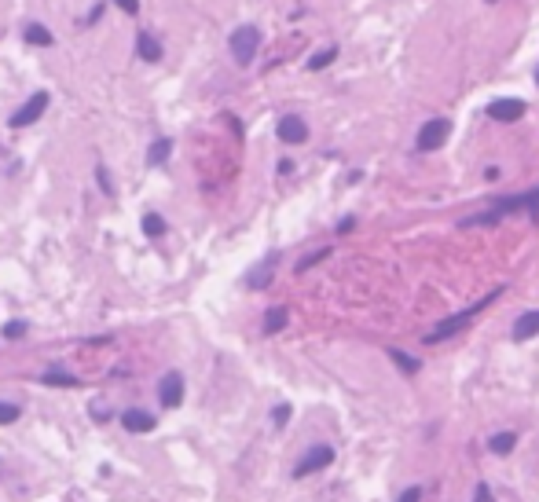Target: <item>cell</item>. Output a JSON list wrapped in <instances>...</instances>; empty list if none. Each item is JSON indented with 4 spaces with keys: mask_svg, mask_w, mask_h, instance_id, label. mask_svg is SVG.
<instances>
[{
    "mask_svg": "<svg viewBox=\"0 0 539 502\" xmlns=\"http://www.w3.org/2000/svg\"><path fill=\"white\" fill-rule=\"evenodd\" d=\"M499 294H503V290H492L488 297H484V301L470 304L466 312H459V315L444 319V323H440L437 330H429V334H426V345H437V341H444V337H451V334H455V330H462V326H466V323H470V319L477 315V312H484V308H488V304H492V301H495V297H499Z\"/></svg>",
    "mask_w": 539,
    "mask_h": 502,
    "instance_id": "cell-1",
    "label": "cell"
},
{
    "mask_svg": "<svg viewBox=\"0 0 539 502\" xmlns=\"http://www.w3.org/2000/svg\"><path fill=\"white\" fill-rule=\"evenodd\" d=\"M257 48H261V29H257V26H239L235 34H231V56H235L239 67L253 62Z\"/></svg>",
    "mask_w": 539,
    "mask_h": 502,
    "instance_id": "cell-2",
    "label": "cell"
},
{
    "mask_svg": "<svg viewBox=\"0 0 539 502\" xmlns=\"http://www.w3.org/2000/svg\"><path fill=\"white\" fill-rule=\"evenodd\" d=\"M451 136V121L448 117H433L418 129V151H437V147Z\"/></svg>",
    "mask_w": 539,
    "mask_h": 502,
    "instance_id": "cell-3",
    "label": "cell"
},
{
    "mask_svg": "<svg viewBox=\"0 0 539 502\" xmlns=\"http://www.w3.org/2000/svg\"><path fill=\"white\" fill-rule=\"evenodd\" d=\"M48 110V92H37L29 103H23L19 110L12 114V129H26V125H34L40 114Z\"/></svg>",
    "mask_w": 539,
    "mask_h": 502,
    "instance_id": "cell-4",
    "label": "cell"
},
{
    "mask_svg": "<svg viewBox=\"0 0 539 502\" xmlns=\"http://www.w3.org/2000/svg\"><path fill=\"white\" fill-rule=\"evenodd\" d=\"M331 462H334V451H331L326 444H320V447H312V451H309V455H304L301 462H298V469H294V477L320 473V469H323V466H331Z\"/></svg>",
    "mask_w": 539,
    "mask_h": 502,
    "instance_id": "cell-5",
    "label": "cell"
},
{
    "mask_svg": "<svg viewBox=\"0 0 539 502\" xmlns=\"http://www.w3.org/2000/svg\"><path fill=\"white\" fill-rule=\"evenodd\" d=\"M158 400H162V407H169V411L184 403V378H180L176 370L162 378V385H158Z\"/></svg>",
    "mask_w": 539,
    "mask_h": 502,
    "instance_id": "cell-6",
    "label": "cell"
},
{
    "mask_svg": "<svg viewBox=\"0 0 539 502\" xmlns=\"http://www.w3.org/2000/svg\"><path fill=\"white\" fill-rule=\"evenodd\" d=\"M279 140L290 143V147H298V143L309 140V125H304V117H298V114L283 117V121H279Z\"/></svg>",
    "mask_w": 539,
    "mask_h": 502,
    "instance_id": "cell-7",
    "label": "cell"
},
{
    "mask_svg": "<svg viewBox=\"0 0 539 502\" xmlns=\"http://www.w3.org/2000/svg\"><path fill=\"white\" fill-rule=\"evenodd\" d=\"M525 110H528L525 99H492L488 103V117H492V121H517Z\"/></svg>",
    "mask_w": 539,
    "mask_h": 502,
    "instance_id": "cell-8",
    "label": "cell"
},
{
    "mask_svg": "<svg viewBox=\"0 0 539 502\" xmlns=\"http://www.w3.org/2000/svg\"><path fill=\"white\" fill-rule=\"evenodd\" d=\"M121 425H125L129 433H151V429H154V418H151L147 411H136V407H132V411L121 414Z\"/></svg>",
    "mask_w": 539,
    "mask_h": 502,
    "instance_id": "cell-9",
    "label": "cell"
},
{
    "mask_svg": "<svg viewBox=\"0 0 539 502\" xmlns=\"http://www.w3.org/2000/svg\"><path fill=\"white\" fill-rule=\"evenodd\" d=\"M539 334V312H525L514 323V341H532Z\"/></svg>",
    "mask_w": 539,
    "mask_h": 502,
    "instance_id": "cell-10",
    "label": "cell"
},
{
    "mask_svg": "<svg viewBox=\"0 0 539 502\" xmlns=\"http://www.w3.org/2000/svg\"><path fill=\"white\" fill-rule=\"evenodd\" d=\"M517 447V433H495V436H488V451L492 455H510Z\"/></svg>",
    "mask_w": 539,
    "mask_h": 502,
    "instance_id": "cell-11",
    "label": "cell"
},
{
    "mask_svg": "<svg viewBox=\"0 0 539 502\" xmlns=\"http://www.w3.org/2000/svg\"><path fill=\"white\" fill-rule=\"evenodd\" d=\"M136 48H140V59H147V62H158V59H162V45H158L151 34H140Z\"/></svg>",
    "mask_w": 539,
    "mask_h": 502,
    "instance_id": "cell-12",
    "label": "cell"
},
{
    "mask_svg": "<svg viewBox=\"0 0 539 502\" xmlns=\"http://www.w3.org/2000/svg\"><path fill=\"white\" fill-rule=\"evenodd\" d=\"M26 40H29V45H37V48H48L51 45V34L40 23H29L26 26Z\"/></svg>",
    "mask_w": 539,
    "mask_h": 502,
    "instance_id": "cell-13",
    "label": "cell"
},
{
    "mask_svg": "<svg viewBox=\"0 0 539 502\" xmlns=\"http://www.w3.org/2000/svg\"><path fill=\"white\" fill-rule=\"evenodd\" d=\"M499 220H503V213L492 209V213H481V217H466L462 228H492V224H499Z\"/></svg>",
    "mask_w": 539,
    "mask_h": 502,
    "instance_id": "cell-14",
    "label": "cell"
},
{
    "mask_svg": "<svg viewBox=\"0 0 539 502\" xmlns=\"http://www.w3.org/2000/svg\"><path fill=\"white\" fill-rule=\"evenodd\" d=\"M283 326H287V308H272V312L264 315V334H276Z\"/></svg>",
    "mask_w": 539,
    "mask_h": 502,
    "instance_id": "cell-15",
    "label": "cell"
},
{
    "mask_svg": "<svg viewBox=\"0 0 539 502\" xmlns=\"http://www.w3.org/2000/svg\"><path fill=\"white\" fill-rule=\"evenodd\" d=\"M169 151H173V143H169V140H154L151 151H147V162H151V165H162L165 158H169Z\"/></svg>",
    "mask_w": 539,
    "mask_h": 502,
    "instance_id": "cell-16",
    "label": "cell"
},
{
    "mask_svg": "<svg viewBox=\"0 0 539 502\" xmlns=\"http://www.w3.org/2000/svg\"><path fill=\"white\" fill-rule=\"evenodd\" d=\"M268 283H272V261H264L261 268L250 275V290H264Z\"/></svg>",
    "mask_w": 539,
    "mask_h": 502,
    "instance_id": "cell-17",
    "label": "cell"
},
{
    "mask_svg": "<svg viewBox=\"0 0 539 502\" xmlns=\"http://www.w3.org/2000/svg\"><path fill=\"white\" fill-rule=\"evenodd\" d=\"M143 231L151 235V239H162V235H165V220L158 217V213H147V217H143Z\"/></svg>",
    "mask_w": 539,
    "mask_h": 502,
    "instance_id": "cell-18",
    "label": "cell"
},
{
    "mask_svg": "<svg viewBox=\"0 0 539 502\" xmlns=\"http://www.w3.org/2000/svg\"><path fill=\"white\" fill-rule=\"evenodd\" d=\"M389 356H393V363H396V367H404L407 374H418V367H422V363H418L415 356H404L400 348H389Z\"/></svg>",
    "mask_w": 539,
    "mask_h": 502,
    "instance_id": "cell-19",
    "label": "cell"
},
{
    "mask_svg": "<svg viewBox=\"0 0 539 502\" xmlns=\"http://www.w3.org/2000/svg\"><path fill=\"white\" fill-rule=\"evenodd\" d=\"M521 209H528L532 224H539V187H536V191H528V195H521Z\"/></svg>",
    "mask_w": 539,
    "mask_h": 502,
    "instance_id": "cell-20",
    "label": "cell"
},
{
    "mask_svg": "<svg viewBox=\"0 0 539 502\" xmlns=\"http://www.w3.org/2000/svg\"><path fill=\"white\" fill-rule=\"evenodd\" d=\"M337 56V48H323V51H315V56L309 59V70H323V67H331Z\"/></svg>",
    "mask_w": 539,
    "mask_h": 502,
    "instance_id": "cell-21",
    "label": "cell"
},
{
    "mask_svg": "<svg viewBox=\"0 0 539 502\" xmlns=\"http://www.w3.org/2000/svg\"><path fill=\"white\" fill-rule=\"evenodd\" d=\"M326 257H331V250H315V253H309V257L298 264V272H309L312 264H320V261H326Z\"/></svg>",
    "mask_w": 539,
    "mask_h": 502,
    "instance_id": "cell-22",
    "label": "cell"
},
{
    "mask_svg": "<svg viewBox=\"0 0 539 502\" xmlns=\"http://www.w3.org/2000/svg\"><path fill=\"white\" fill-rule=\"evenodd\" d=\"M19 418V407L15 403H0V425H12Z\"/></svg>",
    "mask_w": 539,
    "mask_h": 502,
    "instance_id": "cell-23",
    "label": "cell"
},
{
    "mask_svg": "<svg viewBox=\"0 0 539 502\" xmlns=\"http://www.w3.org/2000/svg\"><path fill=\"white\" fill-rule=\"evenodd\" d=\"M45 381L48 385H67V389L77 385V378H70V374H45Z\"/></svg>",
    "mask_w": 539,
    "mask_h": 502,
    "instance_id": "cell-24",
    "label": "cell"
},
{
    "mask_svg": "<svg viewBox=\"0 0 539 502\" xmlns=\"http://www.w3.org/2000/svg\"><path fill=\"white\" fill-rule=\"evenodd\" d=\"M23 334H26V323H23V319H19V323H8V326H4V337H23Z\"/></svg>",
    "mask_w": 539,
    "mask_h": 502,
    "instance_id": "cell-25",
    "label": "cell"
},
{
    "mask_svg": "<svg viewBox=\"0 0 539 502\" xmlns=\"http://www.w3.org/2000/svg\"><path fill=\"white\" fill-rule=\"evenodd\" d=\"M114 4H118L125 15H136V12H140V0H114Z\"/></svg>",
    "mask_w": 539,
    "mask_h": 502,
    "instance_id": "cell-26",
    "label": "cell"
},
{
    "mask_svg": "<svg viewBox=\"0 0 539 502\" xmlns=\"http://www.w3.org/2000/svg\"><path fill=\"white\" fill-rule=\"evenodd\" d=\"M96 176H99V187H103V191H107V195H114V184H110V176H107V169H103V165H99V169H96Z\"/></svg>",
    "mask_w": 539,
    "mask_h": 502,
    "instance_id": "cell-27",
    "label": "cell"
},
{
    "mask_svg": "<svg viewBox=\"0 0 539 502\" xmlns=\"http://www.w3.org/2000/svg\"><path fill=\"white\" fill-rule=\"evenodd\" d=\"M287 418H290V407H287V403H279V407H276V425H287Z\"/></svg>",
    "mask_w": 539,
    "mask_h": 502,
    "instance_id": "cell-28",
    "label": "cell"
},
{
    "mask_svg": "<svg viewBox=\"0 0 539 502\" xmlns=\"http://www.w3.org/2000/svg\"><path fill=\"white\" fill-rule=\"evenodd\" d=\"M415 499H422V488H407L404 495H400V502H415Z\"/></svg>",
    "mask_w": 539,
    "mask_h": 502,
    "instance_id": "cell-29",
    "label": "cell"
},
{
    "mask_svg": "<svg viewBox=\"0 0 539 502\" xmlns=\"http://www.w3.org/2000/svg\"><path fill=\"white\" fill-rule=\"evenodd\" d=\"M473 499H481V502H484V499H492V491H488V484H481V488H477V495H473Z\"/></svg>",
    "mask_w": 539,
    "mask_h": 502,
    "instance_id": "cell-30",
    "label": "cell"
},
{
    "mask_svg": "<svg viewBox=\"0 0 539 502\" xmlns=\"http://www.w3.org/2000/svg\"><path fill=\"white\" fill-rule=\"evenodd\" d=\"M536 84H539V70H536Z\"/></svg>",
    "mask_w": 539,
    "mask_h": 502,
    "instance_id": "cell-31",
    "label": "cell"
}]
</instances>
